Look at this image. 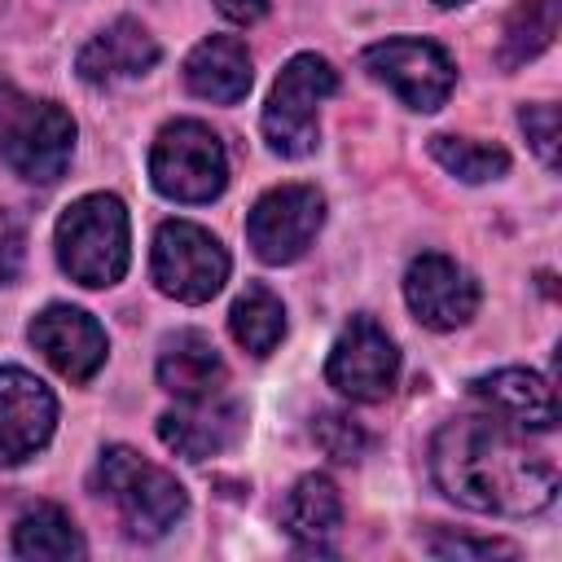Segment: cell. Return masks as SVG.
Returning <instances> with one entry per match:
<instances>
[{
    "label": "cell",
    "mask_w": 562,
    "mask_h": 562,
    "mask_svg": "<svg viewBox=\"0 0 562 562\" xmlns=\"http://www.w3.org/2000/svg\"><path fill=\"white\" fill-rule=\"evenodd\" d=\"M430 474L474 514H540L558 496V470L496 417H452L430 439Z\"/></svg>",
    "instance_id": "cell-1"
},
{
    "label": "cell",
    "mask_w": 562,
    "mask_h": 562,
    "mask_svg": "<svg viewBox=\"0 0 562 562\" xmlns=\"http://www.w3.org/2000/svg\"><path fill=\"white\" fill-rule=\"evenodd\" d=\"M57 263L88 290L119 285L132 263L127 206L114 193H88L70 202L57 220Z\"/></svg>",
    "instance_id": "cell-2"
},
{
    "label": "cell",
    "mask_w": 562,
    "mask_h": 562,
    "mask_svg": "<svg viewBox=\"0 0 562 562\" xmlns=\"http://www.w3.org/2000/svg\"><path fill=\"white\" fill-rule=\"evenodd\" d=\"M97 492L119 509L127 536H136V540L167 536L184 518V509H189V496L176 483V474L154 465V461H145L127 443H110L101 452V461H97Z\"/></svg>",
    "instance_id": "cell-3"
},
{
    "label": "cell",
    "mask_w": 562,
    "mask_h": 562,
    "mask_svg": "<svg viewBox=\"0 0 562 562\" xmlns=\"http://www.w3.org/2000/svg\"><path fill=\"white\" fill-rule=\"evenodd\" d=\"M75 154V119L57 101H31L0 88V158L35 184H53Z\"/></svg>",
    "instance_id": "cell-4"
},
{
    "label": "cell",
    "mask_w": 562,
    "mask_h": 562,
    "mask_svg": "<svg viewBox=\"0 0 562 562\" xmlns=\"http://www.w3.org/2000/svg\"><path fill=\"white\" fill-rule=\"evenodd\" d=\"M334 92H338V70L325 57H316V53L290 57L268 92V105H263L268 149L281 158H307L321 145L316 105Z\"/></svg>",
    "instance_id": "cell-5"
},
{
    "label": "cell",
    "mask_w": 562,
    "mask_h": 562,
    "mask_svg": "<svg viewBox=\"0 0 562 562\" xmlns=\"http://www.w3.org/2000/svg\"><path fill=\"white\" fill-rule=\"evenodd\" d=\"M149 180L162 198L171 202H211L228 184V154L224 140L198 123V119H176L158 132L149 149Z\"/></svg>",
    "instance_id": "cell-6"
},
{
    "label": "cell",
    "mask_w": 562,
    "mask_h": 562,
    "mask_svg": "<svg viewBox=\"0 0 562 562\" xmlns=\"http://www.w3.org/2000/svg\"><path fill=\"white\" fill-rule=\"evenodd\" d=\"M154 285L167 299L180 303H206L224 290L228 281V250L220 246L215 233H206L202 224L189 220H167L154 233Z\"/></svg>",
    "instance_id": "cell-7"
},
{
    "label": "cell",
    "mask_w": 562,
    "mask_h": 562,
    "mask_svg": "<svg viewBox=\"0 0 562 562\" xmlns=\"http://www.w3.org/2000/svg\"><path fill=\"white\" fill-rule=\"evenodd\" d=\"M360 66L386 83L408 110H439L457 83V66L452 57L435 44V40H382V44H369L360 53Z\"/></svg>",
    "instance_id": "cell-8"
},
{
    "label": "cell",
    "mask_w": 562,
    "mask_h": 562,
    "mask_svg": "<svg viewBox=\"0 0 562 562\" xmlns=\"http://www.w3.org/2000/svg\"><path fill=\"white\" fill-rule=\"evenodd\" d=\"M325 224V198L312 184H277L246 215V241L263 263H294Z\"/></svg>",
    "instance_id": "cell-9"
},
{
    "label": "cell",
    "mask_w": 562,
    "mask_h": 562,
    "mask_svg": "<svg viewBox=\"0 0 562 562\" xmlns=\"http://www.w3.org/2000/svg\"><path fill=\"white\" fill-rule=\"evenodd\" d=\"M395 378H400V351H395L391 334L373 316H351L329 347L325 382L334 391H342L347 400L373 404V400L391 395Z\"/></svg>",
    "instance_id": "cell-10"
},
{
    "label": "cell",
    "mask_w": 562,
    "mask_h": 562,
    "mask_svg": "<svg viewBox=\"0 0 562 562\" xmlns=\"http://www.w3.org/2000/svg\"><path fill=\"white\" fill-rule=\"evenodd\" d=\"M404 299L426 329H457L479 312V281L448 255H417L404 272Z\"/></svg>",
    "instance_id": "cell-11"
},
{
    "label": "cell",
    "mask_w": 562,
    "mask_h": 562,
    "mask_svg": "<svg viewBox=\"0 0 562 562\" xmlns=\"http://www.w3.org/2000/svg\"><path fill=\"white\" fill-rule=\"evenodd\" d=\"M57 426V400L53 391L18 369L4 364L0 369V465H22L26 457H35Z\"/></svg>",
    "instance_id": "cell-12"
},
{
    "label": "cell",
    "mask_w": 562,
    "mask_h": 562,
    "mask_svg": "<svg viewBox=\"0 0 562 562\" xmlns=\"http://www.w3.org/2000/svg\"><path fill=\"white\" fill-rule=\"evenodd\" d=\"M31 347L70 382H88L101 364H105V329L83 312V307H70V303H53L44 307L31 329H26Z\"/></svg>",
    "instance_id": "cell-13"
},
{
    "label": "cell",
    "mask_w": 562,
    "mask_h": 562,
    "mask_svg": "<svg viewBox=\"0 0 562 562\" xmlns=\"http://www.w3.org/2000/svg\"><path fill=\"white\" fill-rule=\"evenodd\" d=\"M237 435H241V408L220 391L202 400H184L180 408L158 417V439L184 461L220 457L224 448H233Z\"/></svg>",
    "instance_id": "cell-14"
},
{
    "label": "cell",
    "mask_w": 562,
    "mask_h": 562,
    "mask_svg": "<svg viewBox=\"0 0 562 562\" xmlns=\"http://www.w3.org/2000/svg\"><path fill=\"white\" fill-rule=\"evenodd\" d=\"M154 61H158V40H154L140 22L119 18V22H110L105 31H97V35L79 48L75 70H79V79H88V83H119V79L145 75Z\"/></svg>",
    "instance_id": "cell-15"
},
{
    "label": "cell",
    "mask_w": 562,
    "mask_h": 562,
    "mask_svg": "<svg viewBox=\"0 0 562 562\" xmlns=\"http://www.w3.org/2000/svg\"><path fill=\"white\" fill-rule=\"evenodd\" d=\"M224 356L202 329H176L158 347V386L171 391L176 400H202L224 391Z\"/></svg>",
    "instance_id": "cell-16"
},
{
    "label": "cell",
    "mask_w": 562,
    "mask_h": 562,
    "mask_svg": "<svg viewBox=\"0 0 562 562\" xmlns=\"http://www.w3.org/2000/svg\"><path fill=\"white\" fill-rule=\"evenodd\" d=\"M281 527L290 540L307 553H334V540L342 531V496L329 474H303L285 505H281Z\"/></svg>",
    "instance_id": "cell-17"
},
{
    "label": "cell",
    "mask_w": 562,
    "mask_h": 562,
    "mask_svg": "<svg viewBox=\"0 0 562 562\" xmlns=\"http://www.w3.org/2000/svg\"><path fill=\"white\" fill-rule=\"evenodd\" d=\"M250 53L233 35H206L189 57H184V88L202 101L233 105L250 92Z\"/></svg>",
    "instance_id": "cell-18"
},
{
    "label": "cell",
    "mask_w": 562,
    "mask_h": 562,
    "mask_svg": "<svg viewBox=\"0 0 562 562\" xmlns=\"http://www.w3.org/2000/svg\"><path fill=\"white\" fill-rule=\"evenodd\" d=\"M470 395L483 400L496 417H509L522 430H549L558 422L553 386L531 369H496L470 382Z\"/></svg>",
    "instance_id": "cell-19"
},
{
    "label": "cell",
    "mask_w": 562,
    "mask_h": 562,
    "mask_svg": "<svg viewBox=\"0 0 562 562\" xmlns=\"http://www.w3.org/2000/svg\"><path fill=\"white\" fill-rule=\"evenodd\" d=\"M13 553L18 558H83V536L61 505H35L13 522Z\"/></svg>",
    "instance_id": "cell-20"
},
{
    "label": "cell",
    "mask_w": 562,
    "mask_h": 562,
    "mask_svg": "<svg viewBox=\"0 0 562 562\" xmlns=\"http://www.w3.org/2000/svg\"><path fill=\"white\" fill-rule=\"evenodd\" d=\"M228 329L250 356H272L285 338V307L268 285H246L228 312Z\"/></svg>",
    "instance_id": "cell-21"
},
{
    "label": "cell",
    "mask_w": 562,
    "mask_h": 562,
    "mask_svg": "<svg viewBox=\"0 0 562 562\" xmlns=\"http://www.w3.org/2000/svg\"><path fill=\"white\" fill-rule=\"evenodd\" d=\"M430 158L465 184H483V180H496V176L509 171V154L501 145H483V140H470V136H448V132L430 136Z\"/></svg>",
    "instance_id": "cell-22"
},
{
    "label": "cell",
    "mask_w": 562,
    "mask_h": 562,
    "mask_svg": "<svg viewBox=\"0 0 562 562\" xmlns=\"http://www.w3.org/2000/svg\"><path fill=\"white\" fill-rule=\"evenodd\" d=\"M553 26H558V4H553V0H527L522 9H514L509 26H505L501 61H505V66H518V61L536 57V53L553 40Z\"/></svg>",
    "instance_id": "cell-23"
},
{
    "label": "cell",
    "mask_w": 562,
    "mask_h": 562,
    "mask_svg": "<svg viewBox=\"0 0 562 562\" xmlns=\"http://www.w3.org/2000/svg\"><path fill=\"white\" fill-rule=\"evenodd\" d=\"M312 435H316V443H321V452L325 457H334V461H342V465H351V461H360L364 457V448H369V435L347 417V413H321L316 422H312Z\"/></svg>",
    "instance_id": "cell-24"
},
{
    "label": "cell",
    "mask_w": 562,
    "mask_h": 562,
    "mask_svg": "<svg viewBox=\"0 0 562 562\" xmlns=\"http://www.w3.org/2000/svg\"><path fill=\"white\" fill-rule=\"evenodd\" d=\"M518 123H522L531 149L540 154V162L553 167L558 162V110L553 105H522L518 110Z\"/></svg>",
    "instance_id": "cell-25"
},
{
    "label": "cell",
    "mask_w": 562,
    "mask_h": 562,
    "mask_svg": "<svg viewBox=\"0 0 562 562\" xmlns=\"http://www.w3.org/2000/svg\"><path fill=\"white\" fill-rule=\"evenodd\" d=\"M22 259H26V228L13 211H0V285L18 281Z\"/></svg>",
    "instance_id": "cell-26"
},
{
    "label": "cell",
    "mask_w": 562,
    "mask_h": 562,
    "mask_svg": "<svg viewBox=\"0 0 562 562\" xmlns=\"http://www.w3.org/2000/svg\"><path fill=\"white\" fill-rule=\"evenodd\" d=\"M426 549L435 558H518V549L505 540H470V536H448V540L435 536Z\"/></svg>",
    "instance_id": "cell-27"
},
{
    "label": "cell",
    "mask_w": 562,
    "mask_h": 562,
    "mask_svg": "<svg viewBox=\"0 0 562 562\" xmlns=\"http://www.w3.org/2000/svg\"><path fill=\"white\" fill-rule=\"evenodd\" d=\"M215 9H220L228 22L250 26V22H259V18L268 13V0H215Z\"/></svg>",
    "instance_id": "cell-28"
},
{
    "label": "cell",
    "mask_w": 562,
    "mask_h": 562,
    "mask_svg": "<svg viewBox=\"0 0 562 562\" xmlns=\"http://www.w3.org/2000/svg\"><path fill=\"white\" fill-rule=\"evenodd\" d=\"M435 4H443V9H452V4H465V0H435Z\"/></svg>",
    "instance_id": "cell-29"
}]
</instances>
